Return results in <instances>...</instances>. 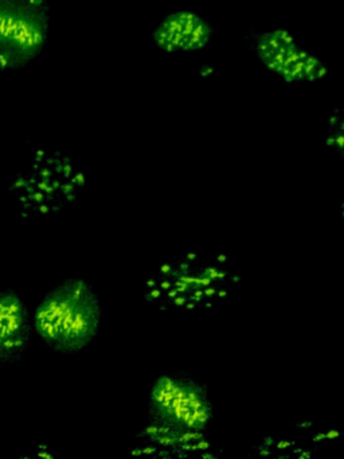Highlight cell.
<instances>
[{
	"mask_svg": "<svg viewBox=\"0 0 344 459\" xmlns=\"http://www.w3.org/2000/svg\"><path fill=\"white\" fill-rule=\"evenodd\" d=\"M99 292L85 279L69 278L50 290L32 314L34 333L56 353L75 354L99 337Z\"/></svg>",
	"mask_w": 344,
	"mask_h": 459,
	"instance_id": "cell-1",
	"label": "cell"
},
{
	"mask_svg": "<svg viewBox=\"0 0 344 459\" xmlns=\"http://www.w3.org/2000/svg\"><path fill=\"white\" fill-rule=\"evenodd\" d=\"M85 185V173L72 158L58 152H39L30 168L16 177L8 195L19 216L40 219L72 205Z\"/></svg>",
	"mask_w": 344,
	"mask_h": 459,
	"instance_id": "cell-2",
	"label": "cell"
},
{
	"mask_svg": "<svg viewBox=\"0 0 344 459\" xmlns=\"http://www.w3.org/2000/svg\"><path fill=\"white\" fill-rule=\"evenodd\" d=\"M214 405L207 386L190 372L166 373L153 381L148 394V421L172 431L207 432Z\"/></svg>",
	"mask_w": 344,
	"mask_h": 459,
	"instance_id": "cell-3",
	"label": "cell"
},
{
	"mask_svg": "<svg viewBox=\"0 0 344 459\" xmlns=\"http://www.w3.org/2000/svg\"><path fill=\"white\" fill-rule=\"evenodd\" d=\"M47 0H0V74L29 66L47 47Z\"/></svg>",
	"mask_w": 344,
	"mask_h": 459,
	"instance_id": "cell-4",
	"label": "cell"
},
{
	"mask_svg": "<svg viewBox=\"0 0 344 459\" xmlns=\"http://www.w3.org/2000/svg\"><path fill=\"white\" fill-rule=\"evenodd\" d=\"M241 42L271 74L288 84L324 82L328 65L306 49L287 29L246 30Z\"/></svg>",
	"mask_w": 344,
	"mask_h": 459,
	"instance_id": "cell-5",
	"label": "cell"
},
{
	"mask_svg": "<svg viewBox=\"0 0 344 459\" xmlns=\"http://www.w3.org/2000/svg\"><path fill=\"white\" fill-rule=\"evenodd\" d=\"M215 31L204 15L191 10L167 13L150 29V42L172 55H190L214 47Z\"/></svg>",
	"mask_w": 344,
	"mask_h": 459,
	"instance_id": "cell-6",
	"label": "cell"
},
{
	"mask_svg": "<svg viewBox=\"0 0 344 459\" xmlns=\"http://www.w3.org/2000/svg\"><path fill=\"white\" fill-rule=\"evenodd\" d=\"M32 334V314L23 298L15 290L0 289V368L26 357Z\"/></svg>",
	"mask_w": 344,
	"mask_h": 459,
	"instance_id": "cell-7",
	"label": "cell"
},
{
	"mask_svg": "<svg viewBox=\"0 0 344 459\" xmlns=\"http://www.w3.org/2000/svg\"><path fill=\"white\" fill-rule=\"evenodd\" d=\"M322 143L328 149L335 150L339 157L344 160V104L333 108L332 114L328 117Z\"/></svg>",
	"mask_w": 344,
	"mask_h": 459,
	"instance_id": "cell-8",
	"label": "cell"
},
{
	"mask_svg": "<svg viewBox=\"0 0 344 459\" xmlns=\"http://www.w3.org/2000/svg\"><path fill=\"white\" fill-rule=\"evenodd\" d=\"M253 448H254V455L261 456V458H271L273 456V453L271 451V447L263 445V443H258V445H253Z\"/></svg>",
	"mask_w": 344,
	"mask_h": 459,
	"instance_id": "cell-9",
	"label": "cell"
},
{
	"mask_svg": "<svg viewBox=\"0 0 344 459\" xmlns=\"http://www.w3.org/2000/svg\"><path fill=\"white\" fill-rule=\"evenodd\" d=\"M295 439H288V437H284V439H280L279 442L274 443L273 447L276 448L279 453H284V451L289 450L290 447L296 446Z\"/></svg>",
	"mask_w": 344,
	"mask_h": 459,
	"instance_id": "cell-10",
	"label": "cell"
},
{
	"mask_svg": "<svg viewBox=\"0 0 344 459\" xmlns=\"http://www.w3.org/2000/svg\"><path fill=\"white\" fill-rule=\"evenodd\" d=\"M314 426V420L308 421H293L292 427H295L296 429H301V431H308L312 427Z\"/></svg>",
	"mask_w": 344,
	"mask_h": 459,
	"instance_id": "cell-11",
	"label": "cell"
},
{
	"mask_svg": "<svg viewBox=\"0 0 344 459\" xmlns=\"http://www.w3.org/2000/svg\"><path fill=\"white\" fill-rule=\"evenodd\" d=\"M344 437L343 432L338 431V429H328L325 431V439L327 440H339Z\"/></svg>",
	"mask_w": 344,
	"mask_h": 459,
	"instance_id": "cell-12",
	"label": "cell"
},
{
	"mask_svg": "<svg viewBox=\"0 0 344 459\" xmlns=\"http://www.w3.org/2000/svg\"><path fill=\"white\" fill-rule=\"evenodd\" d=\"M217 287H204V298H206V299H214V298L217 297Z\"/></svg>",
	"mask_w": 344,
	"mask_h": 459,
	"instance_id": "cell-13",
	"label": "cell"
},
{
	"mask_svg": "<svg viewBox=\"0 0 344 459\" xmlns=\"http://www.w3.org/2000/svg\"><path fill=\"white\" fill-rule=\"evenodd\" d=\"M198 447L199 451H201V453H203V451L211 450V443H210L209 440L206 439V437H203V439L198 440Z\"/></svg>",
	"mask_w": 344,
	"mask_h": 459,
	"instance_id": "cell-14",
	"label": "cell"
},
{
	"mask_svg": "<svg viewBox=\"0 0 344 459\" xmlns=\"http://www.w3.org/2000/svg\"><path fill=\"white\" fill-rule=\"evenodd\" d=\"M214 262L222 267L223 264H226V263L228 262V254L217 255V256L214 257Z\"/></svg>",
	"mask_w": 344,
	"mask_h": 459,
	"instance_id": "cell-15",
	"label": "cell"
},
{
	"mask_svg": "<svg viewBox=\"0 0 344 459\" xmlns=\"http://www.w3.org/2000/svg\"><path fill=\"white\" fill-rule=\"evenodd\" d=\"M261 443H263V445L268 446V447H273L274 443H276V439H274L271 435H263L262 439H261Z\"/></svg>",
	"mask_w": 344,
	"mask_h": 459,
	"instance_id": "cell-16",
	"label": "cell"
},
{
	"mask_svg": "<svg viewBox=\"0 0 344 459\" xmlns=\"http://www.w3.org/2000/svg\"><path fill=\"white\" fill-rule=\"evenodd\" d=\"M311 439L312 442L316 443V445L317 443L322 442V440H327L325 439V432L322 431L317 432V434H312Z\"/></svg>",
	"mask_w": 344,
	"mask_h": 459,
	"instance_id": "cell-17",
	"label": "cell"
},
{
	"mask_svg": "<svg viewBox=\"0 0 344 459\" xmlns=\"http://www.w3.org/2000/svg\"><path fill=\"white\" fill-rule=\"evenodd\" d=\"M199 456L203 459H219V455L215 453H211V451H203V453L199 454Z\"/></svg>",
	"mask_w": 344,
	"mask_h": 459,
	"instance_id": "cell-18",
	"label": "cell"
},
{
	"mask_svg": "<svg viewBox=\"0 0 344 459\" xmlns=\"http://www.w3.org/2000/svg\"><path fill=\"white\" fill-rule=\"evenodd\" d=\"M228 279L231 281V283H242V276L238 275V273H230V275L228 276Z\"/></svg>",
	"mask_w": 344,
	"mask_h": 459,
	"instance_id": "cell-19",
	"label": "cell"
},
{
	"mask_svg": "<svg viewBox=\"0 0 344 459\" xmlns=\"http://www.w3.org/2000/svg\"><path fill=\"white\" fill-rule=\"evenodd\" d=\"M312 450L311 448H304L303 453L298 454L297 459H311Z\"/></svg>",
	"mask_w": 344,
	"mask_h": 459,
	"instance_id": "cell-20",
	"label": "cell"
},
{
	"mask_svg": "<svg viewBox=\"0 0 344 459\" xmlns=\"http://www.w3.org/2000/svg\"><path fill=\"white\" fill-rule=\"evenodd\" d=\"M228 290L225 289V287H220V289H218V291H217L218 299H225V298H228Z\"/></svg>",
	"mask_w": 344,
	"mask_h": 459,
	"instance_id": "cell-21",
	"label": "cell"
},
{
	"mask_svg": "<svg viewBox=\"0 0 344 459\" xmlns=\"http://www.w3.org/2000/svg\"><path fill=\"white\" fill-rule=\"evenodd\" d=\"M185 259L191 260V262H198L199 256L195 254V252H187L185 255Z\"/></svg>",
	"mask_w": 344,
	"mask_h": 459,
	"instance_id": "cell-22",
	"label": "cell"
},
{
	"mask_svg": "<svg viewBox=\"0 0 344 459\" xmlns=\"http://www.w3.org/2000/svg\"><path fill=\"white\" fill-rule=\"evenodd\" d=\"M212 306H214V299H207L206 302L202 305V308H203V310H211Z\"/></svg>",
	"mask_w": 344,
	"mask_h": 459,
	"instance_id": "cell-23",
	"label": "cell"
},
{
	"mask_svg": "<svg viewBox=\"0 0 344 459\" xmlns=\"http://www.w3.org/2000/svg\"><path fill=\"white\" fill-rule=\"evenodd\" d=\"M339 212H340L341 219L344 220V208H340V206H339Z\"/></svg>",
	"mask_w": 344,
	"mask_h": 459,
	"instance_id": "cell-24",
	"label": "cell"
}]
</instances>
